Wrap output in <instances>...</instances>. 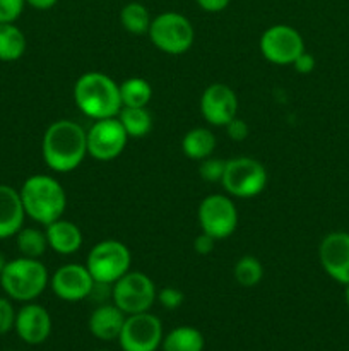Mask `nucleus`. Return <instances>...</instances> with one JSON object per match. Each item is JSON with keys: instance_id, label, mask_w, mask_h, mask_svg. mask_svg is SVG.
<instances>
[{"instance_id": "f257e3e1", "label": "nucleus", "mask_w": 349, "mask_h": 351, "mask_svg": "<svg viewBox=\"0 0 349 351\" xmlns=\"http://www.w3.org/2000/svg\"><path fill=\"white\" fill-rule=\"evenodd\" d=\"M43 161L55 173H70L88 156L86 129L74 120L58 119L48 125L41 141Z\"/></svg>"}, {"instance_id": "f03ea898", "label": "nucleus", "mask_w": 349, "mask_h": 351, "mask_svg": "<svg viewBox=\"0 0 349 351\" xmlns=\"http://www.w3.org/2000/svg\"><path fill=\"white\" fill-rule=\"evenodd\" d=\"M74 103L91 120L113 119L122 110L120 84L105 72H86L74 84Z\"/></svg>"}, {"instance_id": "7ed1b4c3", "label": "nucleus", "mask_w": 349, "mask_h": 351, "mask_svg": "<svg viewBox=\"0 0 349 351\" xmlns=\"http://www.w3.org/2000/svg\"><path fill=\"white\" fill-rule=\"evenodd\" d=\"M21 201L27 218L47 226L64 218L67 194L60 182L51 175H31L19 189Z\"/></svg>"}, {"instance_id": "20e7f679", "label": "nucleus", "mask_w": 349, "mask_h": 351, "mask_svg": "<svg viewBox=\"0 0 349 351\" xmlns=\"http://www.w3.org/2000/svg\"><path fill=\"white\" fill-rule=\"evenodd\" d=\"M50 285V274L40 259L17 257L9 261L0 274V287L10 300L34 302Z\"/></svg>"}, {"instance_id": "39448f33", "label": "nucleus", "mask_w": 349, "mask_h": 351, "mask_svg": "<svg viewBox=\"0 0 349 351\" xmlns=\"http://www.w3.org/2000/svg\"><path fill=\"white\" fill-rule=\"evenodd\" d=\"M86 267L91 273L94 283L112 287L132 269V252L120 240H101L89 250Z\"/></svg>"}, {"instance_id": "423d86ee", "label": "nucleus", "mask_w": 349, "mask_h": 351, "mask_svg": "<svg viewBox=\"0 0 349 351\" xmlns=\"http://www.w3.org/2000/svg\"><path fill=\"white\" fill-rule=\"evenodd\" d=\"M147 34L151 43L166 55L187 53L195 40V31L190 19L174 10L161 12L153 17Z\"/></svg>"}, {"instance_id": "0eeeda50", "label": "nucleus", "mask_w": 349, "mask_h": 351, "mask_svg": "<svg viewBox=\"0 0 349 351\" xmlns=\"http://www.w3.org/2000/svg\"><path fill=\"white\" fill-rule=\"evenodd\" d=\"M266 167L259 160L250 156H236L226 160L224 175L221 178V185L229 197L252 199L257 197L267 187Z\"/></svg>"}, {"instance_id": "6e6552de", "label": "nucleus", "mask_w": 349, "mask_h": 351, "mask_svg": "<svg viewBox=\"0 0 349 351\" xmlns=\"http://www.w3.org/2000/svg\"><path fill=\"white\" fill-rule=\"evenodd\" d=\"M156 285L142 271L130 269L112 285V302L125 315L149 312L156 302Z\"/></svg>"}, {"instance_id": "1a4fd4ad", "label": "nucleus", "mask_w": 349, "mask_h": 351, "mask_svg": "<svg viewBox=\"0 0 349 351\" xmlns=\"http://www.w3.org/2000/svg\"><path fill=\"white\" fill-rule=\"evenodd\" d=\"M197 219L201 232L224 240L238 228V209L228 194H211L198 204Z\"/></svg>"}, {"instance_id": "9d476101", "label": "nucleus", "mask_w": 349, "mask_h": 351, "mask_svg": "<svg viewBox=\"0 0 349 351\" xmlns=\"http://www.w3.org/2000/svg\"><path fill=\"white\" fill-rule=\"evenodd\" d=\"M260 53L274 65H293L298 55L305 51V40L296 27L289 24H274L267 27L259 41Z\"/></svg>"}, {"instance_id": "9b49d317", "label": "nucleus", "mask_w": 349, "mask_h": 351, "mask_svg": "<svg viewBox=\"0 0 349 351\" xmlns=\"http://www.w3.org/2000/svg\"><path fill=\"white\" fill-rule=\"evenodd\" d=\"M163 322L151 312L127 315L118 336L122 351H157L163 343Z\"/></svg>"}, {"instance_id": "f8f14e48", "label": "nucleus", "mask_w": 349, "mask_h": 351, "mask_svg": "<svg viewBox=\"0 0 349 351\" xmlns=\"http://www.w3.org/2000/svg\"><path fill=\"white\" fill-rule=\"evenodd\" d=\"M86 136H88V156L103 163L116 160L129 143V136L116 117L94 120V123L86 130Z\"/></svg>"}, {"instance_id": "ddd939ff", "label": "nucleus", "mask_w": 349, "mask_h": 351, "mask_svg": "<svg viewBox=\"0 0 349 351\" xmlns=\"http://www.w3.org/2000/svg\"><path fill=\"white\" fill-rule=\"evenodd\" d=\"M50 287L55 297L64 302H81L91 297L94 280L86 264L68 263L58 267L50 278Z\"/></svg>"}, {"instance_id": "4468645a", "label": "nucleus", "mask_w": 349, "mask_h": 351, "mask_svg": "<svg viewBox=\"0 0 349 351\" xmlns=\"http://www.w3.org/2000/svg\"><path fill=\"white\" fill-rule=\"evenodd\" d=\"M318 261L331 280L342 287L349 285V233H327L318 245Z\"/></svg>"}, {"instance_id": "2eb2a0df", "label": "nucleus", "mask_w": 349, "mask_h": 351, "mask_svg": "<svg viewBox=\"0 0 349 351\" xmlns=\"http://www.w3.org/2000/svg\"><path fill=\"white\" fill-rule=\"evenodd\" d=\"M201 115L209 125L226 127L238 117V96L222 82L207 86L201 96Z\"/></svg>"}, {"instance_id": "dca6fc26", "label": "nucleus", "mask_w": 349, "mask_h": 351, "mask_svg": "<svg viewBox=\"0 0 349 351\" xmlns=\"http://www.w3.org/2000/svg\"><path fill=\"white\" fill-rule=\"evenodd\" d=\"M51 328H53L51 315L43 305L27 302L17 311L14 329L21 341L26 345L38 346L47 341L51 335Z\"/></svg>"}, {"instance_id": "f3484780", "label": "nucleus", "mask_w": 349, "mask_h": 351, "mask_svg": "<svg viewBox=\"0 0 349 351\" xmlns=\"http://www.w3.org/2000/svg\"><path fill=\"white\" fill-rule=\"evenodd\" d=\"M127 315L115 304H101L91 312L88 329L99 341H115L122 332Z\"/></svg>"}, {"instance_id": "a211bd4d", "label": "nucleus", "mask_w": 349, "mask_h": 351, "mask_svg": "<svg viewBox=\"0 0 349 351\" xmlns=\"http://www.w3.org/2000/svg\"><path fill=\"white\" fill-rule=\"evenodd\" d=\"M23 201L19 191L5 184H0V240L16 237L24 226Z\"/></svg>"}, {"instance_id": "6ab92c4d", "label": "nucleus", "mask_w": 349, "mask_h": 351, "mask_svg": "<svg viewBox=\"0 0 349 351\" xmlns=\"http://www.w3.org/2000/svg\"><path fill=\"white\" fill-rule=\"evenodd\" d=\"M44 233H47L48 249L58 256H72L81 249L84 242L82 230L74 221L64 218L44 226Z\"/></svg>"}, {"instance_id": "aec40b11", "label": "nucleus", "mask_w": 349, "mask_h": 351, "mask_svg": "<svg viewBox=\"0 0 349 351\" xmlns=\"http://www.w3.org/2000/svg\"><path fill=\"white\" fill-rule=\"evenodd\" d=\"M216 139L214 132L205 127H195V129L188 130L181 139V151L188 160H194L201 163L205 158L212 156L216 149Z\"/></svg>"}, {"instance_id": "412c9836", "label": "nucleus", "mask_w": 349, "mask_h": 351, "mask_svg": "<svg viewBox=\"0 0 349 351\" xmlns=\"http://www.w3.org/2000/svg\"><path fill=\"white\" fill-rule=\"evenodd\" d=\"M204 335L192 326H178L164 335L161 348L163 351H204Z\"/></svg>"}, {"instance_id": "4be33fe9", "label": "nucleus", "mask_w": 349, "mask_h": 351, "mask_svg": "<svg viewBox=\"0 0 349 351\" xmlns=\"http://www.w3.org/2000/svg\"><path fill=\"white\" fill-rule=\"evenodd\" d=\"M122 127L125 129L129 139H142L153 130V117L146 106L142 108H132V106H122L116 115Z\"/></svg>"}, {"instance_id": "5701e85b", "label": "nucleus", "mask_w": 349, "mask_h": 351, "mask_svg": "<svg viewBox=\"0 0 349 351\" xmlns=\"http://www.w3.org/2000/svg\"><path fill=\"white\" fill-rule=\"evenodd\" d=\"M26 51V36L14 23H0V60L16 62Z\"/></svg>"}, {"instance_id": "b1692460", "label": "nucleus", "mask_w": 349, "mask_h": 351, "mask_svg": "<svg viewBox=\"0 0 349 351\" xmlns=\"http://www.w3.org/2000/svg\"><path fill=\"white\" fill-rule=\"evenodd\" d=\"M151 21L153 17H151L149 9L140 2H129L120 10V23H122L123 29L135 36L147 34Z\"/></svg>"}, {"instance_id": "393cba45", "label": "nucleus", "mask_w": 349, "mask_h": 351, "mask_svg": "<svg viewBox=\"0 0 349 351\" xmlns=\"http://www.w3.org/2000/svg\"><path fill=\"white\" fill-rule=\"evenodd\" d=\"M16 245L23 257L40 259L48 250L47 233H44V230L33 228V226H29V228L23 226L16 235Z\"/></svg>"}, {"instance_id": "a878e982", "label": "nucleus", "mask_w": 349, "mask_h": 351, "mask_svg": "<svg viewBox=\"0 0 349 351\" xmlns=\"http://www.w3.org/2000/svg\"><path fill=\"white\" fill-rule=\"evenodd\" d=\"M120 98H122V106L142 108L149 105L153 98V88L146 79L129 77L120 84Z\"/></svg>"}, {"instance_id": "bb28decb", "label": "nucleus", "mask_w": 349, "mask_h": 351, "mask_svg": "<svg viewBox=\"0 0 349 351\" xmlns=\"http://www.w3.org/2000/svg\"><path fill=\"white\" fill-rule=\"evenodd\" d=\"M233 278L242 288H253L262 281L263 266L255 256H242L233 267Z\"/></svg>"}, {"instance_id": "cd10ccee", "label": "nucleus", "mask_w": 349, "mask_h": 351, "mask_svg": "<svg viewBox=\"0 0 349 351\" xmlns=\"http://www.w3.org/2000/svg\"><path fill=\"white\" fill-rule=\"evenodd\" d=\"M224 168H226V160H222V158L209 156L201 161L198 175H201L202 180L209 182V184H216V182L221 184V178L222 175H224Z\"/></svg>"}, {"instance_id": "c85d7f7f", "label": "nucleus", "mask_w": 349, "mask_h": 351, "mask_svg": "<svg viewBox=\"0 0 349 351\" xmlns=\"http://www.w3.org/2000/svg\"><path fill=\"white\" fill-rule=\"evenodd\" d=\"M156 300L159 302V305L166 311H177L183 305L185 302V295L183 291L178 290L174 287H164L161 290H157Z\"/></svg>"}, {"instance_id": "c756f323", "label": "nucleus", "mask_w": 349, "mask_h": 351, "mask_svg": "<svg viewBox=\"0 0 349 351\" xmlns=\"http://www.w3.org/2000/svg\"><path fill=\"white\" fill-rule=\"evenodd\" d=\"M16 308L9 297H0V336L12 331L14 324H16Z\"/></svg>"}, {"instance_id": "7c9ffc66", "label": "nucleus", "mask_w": 349, "mask_h": 351, "mask_svg": "<svg viewBox=\"0 0 349 351\" xmlns=\"http://www.w3.org/2000/svg\"><path fill=\"white\" fill-rule=\"evenodd\" d=\"M24 0H0V23H16L23 14Z\"/></svg>"}, {"instance_id": "2f4dec72", "label": "nucleus", "mask_w": 349, "mask_h": 351, "mask_svg": "<svg viewBox=\"0 0 349 351\" xmlns=\"http://www.w3.org/2000/svg\"><path fill=\"white\" fill-rule=\"evenodd\" d=\"M224 129H226V134H228L229 139L236 141V143H240V141H245L250 134L248 123H246L245 120L238 119V117H235V119H233L231 122L224 127Z\"/></svg>"}, {"instance_id": "473e14b6", "label": "nucleus", "mask_w": 349, "mask_h": 351, "mask_svg": "<svg viewBox=\"0 0 349 351\" xmlns=\"http://www.w3.org/2000/svg\"><path fill=\"white\" fill-rule=\"evenodd\" d=\"M216 243H218V240H216L214 237L201 232L194 240V250L198 254V256H209V254L214 252Z\"/></svg>"}, {"instance_id": "72a5a7b5", "label": "nucleus", "mask_w": 349, "mask_h": 351, "mask_svg": "<svg viewBox=\"0 0 349 351\" xmlns=\"http://www.w3.org/2000/svg\"><path fill=\"white\" fill-rule=\"evenodd\" d=\"M293 67L298 74H310L315 69V57L305 50L303 53L298 55L296 60L293 62Z\"/></svg>"}, {"instance_id": "f704fd0d", "label": "nucleus", "mask_w": 349, "mask_h": 351, "mask_svg": "<svg viewBox=\"0 0 349 351\" xmlns=\"http://www.w3.org/2000/svg\"><path fill=\"white\" fill-rule=\"evenodd\" d=\"M195 3H197L198 9H202L204 12L218 14L222 12V10L231 3V0H195Z\"/></svg>"}, {"instance_id": "c9c22d12", "label": "nucleus", "mask_w": 349, "mask_h": 351, "mask_svg": "<svg viewBox=\"0 0 349 351\" xmlns=\"http://www.w3.org/2000/svg\"><path fill=\"white\" fill-rule=\"evenodd\" d=\"M24 2L36 10H50L51 7L57 5L58 0H24Z\"/></svg>"}, {"instance_id": "e433bc0d", "label": "nucleus", "mask_w": 349, "mask_h": 351, "mask_svg": "<svg viewBox=\"0 0 349 351\" xmlns=\"http://www.w3.org/2000/svg\"><path fill=\"white\" fill-rule=\"evenodd\" d=\"M9 263V261H7V257H5V254L2 252V250H0V274H2V271H3V267H5V264Z\"/></svg>"}, {"instance_id": "4c0bfd02", "label": "nucleus", "mask_w": 349, "mask_h": 351, "mask_svg": "<svg viewBox=\"0 0 349 351\" xmlns=\"http://www.w3.org/2000/svg\"><path fill=\"white\" fill-rule=\"evenodd\" d=\"M344 300H346V305H348V308H349V285H346L344 287Z\"/></svg>"}, {"instance_id": "58836bf2", "label": "nucleus", "mask_w": 349, "mask_h": 351, "mask_svg": "<svg viewBox=\"0 0 349 351\" xmlns=\"http://www.w3.org/2000/svg\"><path fill=\"white\" fill-rule=\"evenodd\" d=\"M96 351H106V350H96Z\"/></svg>"}]
</instances>
